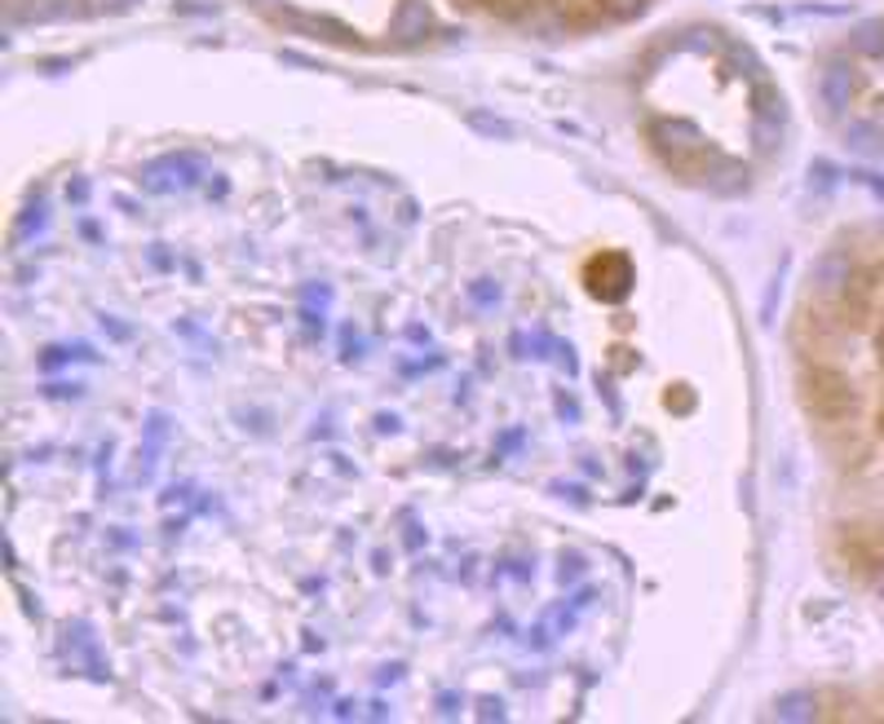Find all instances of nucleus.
<instances>
[{
  "label": "nucleus",
  "instance_id": "obj_1",
  "mask_svg": "<svg viewBox=\"0 0 884 724\" xmlns=\"http://www.w3.org/2000/svg\"><path fill=\"white\" fill-rule=\"evenodd\" d=\"M460 6L531 32H593L642 14L651 0H460Z\"/></svg>",
  "mask_w": 884,
  "mask_h": 724
},
{
  "label": "nucleus",
  "instance_id": "obj_2",
  "mask_svg": "<svg viewBox=\"0 0 884 724\" xmlns=\"http://www.w3.org/2000/svg\"><path fill=\"white\" fill-rule=\"evenodd\" d=\"M822 94H827V102L831 107H844L849 102V94H853V80H849V72H827V80H822Z\"/></svg>",
  "mask_w": 884,
  "mask_h": 724
}]
</instances>
